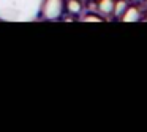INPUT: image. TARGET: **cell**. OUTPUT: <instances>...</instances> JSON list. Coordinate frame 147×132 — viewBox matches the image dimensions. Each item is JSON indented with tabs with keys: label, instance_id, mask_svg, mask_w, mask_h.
Instances as JSON below:
<instances>
[{
	"label": "cell",
	"instance_id": "obj_1",
	"mask_svg": "<svg viewBox=\"0 0 147 132\" xmlns=\"http://www.w3.org/2000/svg\"><path fill=\"white\" fill-rule=\"evenodd\" d=\"M43 0H0V21L33 22L40 16Z\"/></svg>",
	"mask_w": 147,
	"mask_h": 132
},
{
	"label": "cell",
	"instance_id": "obj_2",
	"mask_svg": "<svg viewBox=\"0 0 147 132\" xmlns=\"http://www.w3.org/2000/svg\"><path fill=\"white\" fill-rule=\"evenodd\" d=\"M65 11V0H43L40 16L45 21H59Z\"/></svg>",
	"mask_w": 147,
	"mask_h": 132
},
{
	"label": "cell",
	"instance_id": "obj_3",
	"mask_svg": "<svg viewBox=\"0 0 147 132\" xmlns=\"http://www.w3.org/2000/svg\"><path fill=\"white\" fill-rule=\"evenodd\" d=\"M141 19V9L136 5H128L127 9L123 11V14L120 16L122 22H138Z\"/></svg>",
	"mask_w": 147,
	"mask_h": 132
},
{
	"label": "cell",
	"instance_id": "obj_4",
	"mask_svg": "<svg viewBox=\"0 0 147 132\" xmlns=\"http://www.w3.org/2000/svg\"><path fill=\"white\" fill-rule=\"evenodd\" d=\"M84 9V3L82 0H65V11L71 16H78L81 14Z\"/></svg>",
	"mask_w": 147,
	"mask_h": 132
},
{
	"label": "cell",
	"instance_id": "obj_5",
	"mask_svg": "<svg viewBox=\"0 0 147 132\" xmlns=\"http://www.w3.org/2000/svg\"><path fill=\"white\" fill-rule=\"evenodd\" d=\"M114 9V0H98V13L100 14L109 16Z\"/></svg>",
	"mask_w": 147,
	"mask_h": 132
},
{
	"label": "cell",
	"instance_id": "obj_6",
	"mask_svg": "<svg viewBox=\"0 0 147 132\" xmlns=\"http://www.w3.org/2000/svg\"><path fill=\"white\" fill-rule=\"evenodd\" d=\"M128 6V2L127 0H114V9H112V14L115 17H120L123 14V11L127 9Z\"/></svg>",
	"mask_w": 147,
	"mask_h": 132
},
{
	"label": "cell",
	"instance_id": "obj_7",
	"mask_svg": "<svg viewBox=\"0 0 147 132\" xmlns=\"http://www.w3.org/2000/svg\"><path fill=\"white\" fill-rule=\"evenodd\" d=\"M79 21L81 22H103L105 19H103L98 13H90L89 11V13H86L84 16H81Z\"/></svg>",
	"mask_w": 147,
	"mask_h": 132
},
{
	"label": "cell",
	"instance_id": "obj_8",
	"mask_svg": "<svg viewBox=\"0 0 147 132\" xmlns=\"http://www.w3.org/2000/svg\"><path fill=\"white\" fill-rule=\"evenodd\" d=\"M87 9H89L90 13H98V2L87 0Z\"/></svg>",
	"mask_w": 147,
	"mask_h": 132
},
{
	"label": "cell",
	"instance_id": "obj_9",
	"mask_svg": "<svg viewBox=\"0 0 147 132\" xmlns=\"http://www.w3.org/2000/svg\"><path fill=\"white\" fill-rule=\"evenodd\" d=\"M131 2H136L138 3V2H142V0H131Z\"/></svg>",
	"mask_w": 147,
	"mask_h": 132
},
{
	"label": "cell",
	"instance_id": "obj_10",
	"mask_svg": "<svg viewBox=\"0 0 147 132\" xmlns=\"http://www.w3.org/2000/svg\"><path fill=\"white\" fill-rule=\"evenodd\" d=\"M146 2H147V0H146Z\"/></svg>",
	"mask_w": 147,
	"mask_h": 132
}]
</instances>
